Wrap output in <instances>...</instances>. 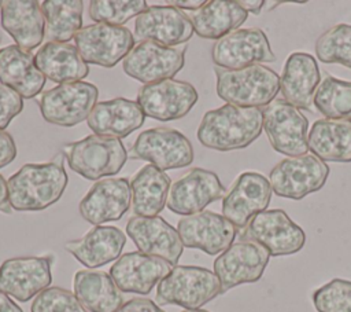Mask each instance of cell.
<instances>
[{"label":"cell","instance_id":"cell-1","mask_svg":"<svg viewBox=\"0 0 351 312\" xmlns=\"http://www.w3.org/2000/svg\"><path fill=\"white\" fill-rule=\"evenodd\" d=\"M64 154L58 153L44 164H25L8 180V199L12 210L38 212L58 202L66 187Z\"/></svg>","mask_w":351,"mask_h":312},{"label":"cell","instance_id":"cell-2","mask_svg":"<svg viewBox=\"0 0 351 312\" xmlns=\"http://www.w3.org/2000/svg\"><path fill=\"white\" fill-rule=\"evenodd\" d=\"M263 129L262 109L223 104L204 113L199 128L200 144L217 151L241 150L254 143Z\"/></svg>","mask_w":351,"mask_h":312},{"label":"cell","instance_id":"cell-3","mask_svg":"<svg viewBox=\"0 0 351 312\" xmlns=\"http://www.w3.org/2000/svg\"><path fill=\"white\" fill-rule=\"evenodd\" d=\"M217 95L229 104L244 109H261L270 104L280 92V76L265 65L240 70L214 66Z\"/></svg>","mask_w":351,"mask_h":312},{"label":"cell","instance_id":"cell-4","mask_svg":"<svg viewBox=\"0 0 351 312\" xmlns=\"http://www.w3.org/2000/svg\"><path fill=\"white\" fill-rule=\"evenodd\" d=\"M219 294L221 283L213 271L197 265H176L158 283L155 300L159 305L200 309Z\"/></svg>","mask_w":351,"mask_h":312},{"label":"cell","instance_id":"cell-5","mask_svg":"<svg viewBox=\"0 0 351 312\" xmlns=\"http://www.w3.org/2000/svg\"><path fill=\"white\" fill-rule=\"evenodd\" d=\"M63 154L71 170L88 180L117 175L128 161L121 139L96 133L64 144Z\"/></svg>","mask_w":351,"mask_h":312},{"label":"cell","instance_id":"cell-6","mask_svg":"<svg viewBox=\"0 0 351 312\" xmlns=\"http://www.w3.org/2000/svg\"><path fill=\"white\" fill-rule=\"evenodd\" d=\"M240 241L262 245L270 256H291L300 252L306 243V234L285 210L270 209L258 213L239 232Z\"/></svg>","mask_w":351,"mask_h":312},{"label":"cell","instance_id":"cell-7","mask_svg":"<svg viewBox=\"0 0 351 312\" xmlns=\"http://www.w3.org/2000/svg\"><path fill=\"white\" fill-rule=\"evenodd\" d=\"M97 98L99 89L92 82H64L43 92L38 106L47 122L71 128L88 120Z\"/></svg>","mask_w":351,"mask_h":312},{"label":"cell","instance_id":"cell-8","mask_svg":"<svg viewBox=\"0 0 351 312\" xmlns=\"http://www.w3.org/2000/svg\"><path fill=\"white\" fill-rule=\"evenodd\" d=\"M329 172L328 164L313 154L287 157L271 168L269 181L277 197L299 201L319 191L325 186Z\"/></svg>","mask_w":351,"mask_h":312},{"label":"cell","instance_id":"cell-9","mask_svg":"<svg viewBox=\"0 0 351 312\" xmlns=\"http://www.w3.org/2000/svg\"><path fill=\"white\" fill-rule=\"evenodd\" d=\"M262 111L263 131L274 151L287 157L307 154L308 121L299 109L284 99H274Z\"/></svg>","mask_w":351,"mask_h":312},{"label":"cell","instance_id":"cell-10","mask_svg":"<svg viewBox=\"0 0 351 312\" xmlns=\"http://www.w3.org/2000/svg\"><path fill=\"white\" fill-rule=\"evenodd\" d=\"M130 151L133 158L148 161L160 170L185 168L193 161L189 139L180 131L166 126L143 131Z\"/></svg>","mask_w":351,"mask_h":312},{"label":"cell","instance_id":"cell-11","mask_svg":"<svg viewBox=\"0 0 351 312\" xmlns=\"http://www.w3.org/2000/svg\"><path fill=\"white\" fill-rule=\"evenodd\" d=\"M211 59L217 67L240 70L276 60L266 33L259 27L237 29L215 41Z\"/></svg>","mask_w":351,"mask_h":312},{"label":"cell","instance_id":"cell-12","mask_svg":"<svg viewBox=\"0 0 351 312\" xmlns=\"http://www.w3.org/2000/svg\"><path fill=\"white\" fill-rule=\"evenodd\" d=\"M75 47L86 63L112 67L134 47V37L125 26L92 23L78 30Z\"/></svg>","mask_w":351,"mask_h":312},{"label":"cell","instance_id":"cell-13","mask_svg":"<svg viewBox=\"0 0 351 312\" xmlns=\"http://www.w3.org/2000/svg\"><path fill=\"white\" fill-rule=\"evenodd\" d=\"M270 253L259 243L239 241L214 260V274L221 283V294L230 289L258 282L269 264Z\"/></svg>","mask_w":351,"mask_h":312},{"label":"cell","instance_id":"cell-14","mask_svg":"<svg viewBox=\"0 0 351 312\" xmlns=\"http://www.w3.org/2000/svg\"><path fill=\"white\" fill-rule=\"evenodd\" d=\"M52 256H25L7 258L0 265V291L26 302L49 287Z\"/></svg>","mask_w":351,"mask_h":312},{"label":"cell","instance_id":"cell-15","mask_svg":"<svg viewBox=\"0 0 351 312\" xmlns=\"http://www.w3.org/2000/svg\"><path fill=\"white\" fill-rule=\"evenodd\" d=\"M197 99V91L192 84L170 78L140 87L136 102L144 115L158 121H171L185 117Z\"/></svg>","mask_w":351,"mask_h":312},{"label":"cell","instance_id":"cell-16","mask_svg":"<svg viewBox=\"0 0 351 312\" xmlns=\"http://www.w3.org/2000/svg\"><path fill=\"white\" fill-rule=\"evenodd\" d=\"M185 65V48L143 41L133 47L122 62L123 71L144 84L173 78Z\"/></svg>","mask_w":351,"mask_h":312},{"label":"cell","instance_id":"cell-17","mask_svg":"<svg viewBox=\"0 0 351 312\" xmlns=\"http://www.w3.org/2000/svg\"><path fill=\"white\" fill-rule=\"evenodd\" d=\"M225 194L226 190L214 172L192 168L171 184L166 206L176 214L191 216L203 212Z\"/></svg>","mask_w":351,"mask_h":312},{"label":"cell","instance_id":"cell-18","mask_svg":"<svg viewBox=\"0 0 351 312\" xmlns=\"http://www.w3.org/2000/svg\"><path fill=\"white\" fill-rule=\"evenodd\" d=\"M270 181L258 172H243L222 198V216L243 230L254 216L265 212L271 199Z\"/></svg>","mask_w":351,"mask_h":312},{"label":"cell","instance_id":"cell-19","mask_svg":"<svg viewBox=\"0 0 351 312\" xmlns=\"http://www.w3.org/2000/svg\"><path fill=\"white\" fill-rule=\"evenodd\" d=\"M177 231L185 247L217 256L233 245L237 228L222 214L203 210L178 220Z\"/></svg>","mask_w":351,"mask_h":312},{"label":"cell","instance_id":"cell-20","mask_svg":"<svg viewBox=\"0 0 351 312\" xmlns=\"http://www.w3.org/2000/svg\"><path fill=\"white\" fill-rule=\"evenodd\" d=\"M193 34L189 16L173 5H151L134 21V40L154 41L166 47L186 43Z\"/></svg>","mask_w":351,"mask_h":312},{"label":"cell","instance_id":"cell-21","mask_svg":"<svg viewBox=\"0 0 351 312\" xmlns=\"http://www.w3.org/2000/svg\"><path fill=\"white\" fill-rule=\"evenodd\" d=\"M130 205V181L126 177H110L92 184L80 201L78 210L88 223L101 225L103 223L122 219Z\"/></svg>","mask_w":351,"mask_h":312},{"label":"cell","instance_id":"cell-22","mask_svg":"<svg viewBox=\"0 0 351 312\" xmlns=\"http://www.w3.org/2000/svg\"><path fill=\"white\" fill-rule=\"evenodd\" d=\"M126 235L138 252L163 258L173 267L177 265L184 252L178 231L160 216L130 217L126 224Z\"/></svg>","mask_w":351,"mask_h":312},{"label":"cell","instance_id":"cell-23","mask_svg":"<svg viewBox=\"0 0 351 312\" xmlns=\"http://www.w3.org/2000/svg\"><path fill=\"white\" fill-rule=\"evenodd\" d=\"M173 265L163 258L141 252L122 254L110 268V276L122 293L148 294L170 271Z\"/></svg>","mask_w":351,"mask_h":312},{"label":"cell","instance_id":"cell-24","mask_svg":"<svg viewBox=\"0 0 351 312\" xmlns=\"http://www.w3.org/2000/svg\"><path fill=\"white\" fill-rule=\"evenodd\" d=\"M321 82L317 59L302 51L292 52L282 67L280 91L284 100L300 110H311L314 93Z\"/></svg>","mask_w":351,"mask_h":312},{"label":"cell","instance_id":"cell-25","mask_svg":"<svg viewBox=\"0 0 351 312\" xmlns=\"http://www.w3.org/2000/svg\"><path fill=\"white\" fill-rule=\"evenodd\" d=\"M0 22L16 45L23 49L30 51L38 47L44 38V14L41 4L36 0L1 1Z\"/></svg>","mask_w":351,"mask_h":312},{"label":"cell","instance_id":"cell-26","mask_svg":"<svg viewBox=\"0 0 351 312\" xmlns=\"http://www.w3.org/2000/svg\"><path fill=\"white\" fill-rule=\"evenodd\" d=\"M126 235L114 225H95L82 238L64 243L67 253L88 268L106 265L121 257Z\"/></svg>","mask_w":351,"mask_h":312},{"label":"cell","instance_id":"cell-27","mask_svg":"<svg viewBox=\"0 0 351 312\" xmlns=\"http://www.w3.org/2000/svg\"><path fill=\"white\" fill-rule=\"evenodd\" d=\"M0 82L22 98L32 99L43 91L45 77L32 51L11 44L0 49Z\"/></svg>","mask_w":351,"mask_h":312},{"label":"cell","instance_id":"cell-28","mask_svg":"<svg viewBox=\"0 0 351 312\" xmlns=\"http://www.w3.org/2000/svg\"><path fill=\"white\" fill-rule=\"evenodd\" d=\"M144 113L136 100L115 98L96 103L86 124L96 135L126 137L144 124Z\"/></svg>","mask_w":351,"mask_h":312},{"label":"cell","instance_id":"cell-29","mask_svg":"<svg viewBox=\"0 0 351 312\" xmlns=\"http://www.w3.org/2000/svg\"><path fill=\"white\" fill-rule=\"evenodd\" d=\"M188 16L199 37L219 40L237 30L247 21L248 12L236 0H211Z\"/></svg>","mask_w":351,"mask_h":312},{"label":"cell","instance_id":"cell-30","mask_svg":"<svg viewBox=\"0 0 351 312\" xmlns=\"http://www.w3.org/2000/svg\"><path fill=\"white\" fill-rule=\"evenodd\" d=\"M36 65L45 78L58 84L82 81L89 74L88 63L69 43H45L36 54Z\"/></svg>","mask_w":351,"mask_h":312},{"label":"cell","instance_id":"cell-31","mask_svg":"<svg viewBox=\"0 0 351 312\" xmlns=\"http://www.w3.org/2000/svg\"><path fill=\"white\" fill-rule=\"evenodd\" d=\"M170 183L169 175L156 166H141L130 180L133 213L143 217L158 216L167 202Z\"/></svg>","mask_w":351,"mask_h":312},{"label":"cell","instance_id":"cell-32","mask_svg":"<svg viewBox=\"0 0 351 312\" xmlns=\"http://www.w3.org/2000/svg\"><path fill=\"white\" fill-rule=\"evenodd\" d=\"M73 293L89 312H117L125 304L123 293L103 271H77Z\"/></svg>","mask_w":351,"mask_h":312},{"label":"cell","instance_id":"cell-33","mask_svg":"<svg viewBox=\"0 0 351 312\" xmlns=\"http://www.w3.org/2000/svg\"><path fill=\"white\" fill-rule=\"evenodd\" d=\"M307 142L311 154L324 162H351V121L317 120Z\"/></svg>","mask_w":351,"mask_h":312},{"label":"cell","instance_id":"cell-34","mask_svg":"<svg viewBox=\"0 0 351 312\" xmlns=\"http://www.w3.org/2000/svg\"><path fill=\"white\" fill-rule=\"evenodd\" d=\"M45 29L44 38L55 43H67L82 26V0H44L41 3Z\"/></svg>","mask_w":351,"mask_h":312},{"label":"cell","instance_id":"cell-35","mask_svg":"<svg viewBox=\"0 0 351 312\" xmlns=\"http://www.w3.org/2000/svg\"><path fill=\"white\" fill-rule=\"evenodd\" d=\"M313 102L315 109L328 120L351 121V81L325 76Z\"/></svg>","mask_w":351,"mask_h":312},{"label":"cell","instance_id":"cell-36","mask_svg":"<svg viewBox=\"0 0 351 312\" xmlns=\"http://www.w3.org/2000/svg\"><path fill=\"white\" fill-rule=\"evenodd\" d=\"M315 55L319 62L351 69V25L337 23L324 32L315 41Z\"/></svg>","mask_w":351,"mask_h":312},{"label":"cell","instance_id":"cell-37","mask_svg":"<svg viewBox=\"0 0 351 312\" xmlns=\"http://www.w3.org/2000/svg\"><path fill=\"white\" fill-rule=\"evenodd\" d=\"M147 8L144 0H92L88 12L96 23L121 26L132 18H137Z\"/></svg>","mask_w":351,"mask_h":312},{"label":"cell","instance_id":"cell-38","mask_svg":"<svg viewBox=\"0 0 351 312\" xmlns=\"http://www.w3.org/2000/svg\"><path fill=\"white\" fill-rule=\"evenodd\" d=\"M317 312H351V280L335 278L313 293Z\"/></svg>","mask_w":351,"mask_h":312},{"label":"cell","instance_id":"cell-39","mask_svg":"<svg viewBox=\"0 0 351 312\" xmlns=\"http://www.w3.org/2000/svg\"><path fill=\"white\" fill-rule=\"evenodd\" d=\"M30 312H89L70 290L52 286L41 291L32 302Z\"/></svg>","mask_w":351,"mask_h":312},{"label":"cell","instance_id":"cell-40","mask_svg":"<svg viewBox=\"0 0 351 312\" xmlns=\"http://www.w3.org/2000/svg\"><path fill=\"white\" fill-rule=\"evenodd\" d=\"M23 109V99L11 88L0 84V129H5Z\"/></svg>","mask_w":351,"mask_h":312},{"label":"cell","instance_id":"cell-41","mask_svg":"<svg viewBox=\"0 0 351 312\" xmlns=\"http://www.w3.org/2000/svg\"><path fill=\"white\" fill-rule=\"evenodd\" d=\"M18 150L12 136L7 132L0 129V169L11 164L16 158Z\"/></svg>","mask_w":351,"mask_h":312},{"label":"cell","instance_id":"cell-42","mask_svg":"<svg viewBox=\"0 0 351 312\" xmlns=\"http://www.w3.org/2000/svg\"><path fill=\"white\" fill-rule=\"evenodd\" d=\"M117 312H165V311L152 300L137 297L126 301Z\"/></svg>","mask_w":351,"mask_h":312},{"label":"cell","instance_id":"cell-43","mask_svg":"<svg viewBox=\"0 0 351 312\" xmlns=\"http://www.w3.org/2000/svg\"><path fill=\"white\" fill-rule=\"evenodd\" d=\"M0 212L10 214L12 212V208L10 205L8 199V187L5 179L0 175Z\"/></svg>","mask_w":351,"mask_h":312},{"label":"cell","instance_id":"cell-44","mask_svg":"<svg viewBox=\"0 0 351 312\" xmlns=\"http://www.w3.org/2000/svg\"><path fill=\"white\" fill-rule=\"evenodd\" d=\"M206 4L204 0H171L169 1V5H173L178 10H191V11H195V10H199L200 7H203Z\"/></svg>","mask_w":351,"mask_h":312},{"label":"cell","instance_id":"cell-45","mask_svg":"<svg viewBox=\"0 0 351 312\" xmlns=\"http://www.w3.org/2000/svg\"><path fill=\"white\" fill-rule=\"evenodd\" d=\"M237 1L247 12H251L254 15H259L263 7L266 5V1L263 0H237Z\"/></svg>","mask_w":351,"mask_h":312},{"label":"cell","instance_id":"cell-46","mask_svg":"<svg viewBox=\"0 0 351 312\" xmlns=\"http://www.w3.org/2000/svg\"><path fill=\"white\" fill-rule=\"evenodd\" d=\"M0 312H23V311L15 301L10 298V296L0 291Z\"/></svg>","mask_w":351,"mask_h":312},{"label":"cell","instance_id":"cell-47","mask_svg":"<svg viewBox=\"0 0 351 312\" xmlns=\"http://www.w3.org/2000/svg\"><path fill=\"white\" fill-rule=\"evenodd\" d=\"M181 312H208V311H206V309H185Z\"/></svg>","mask_w":351,"mask_h":312},{"label":"cell","instance_id":"cell-48","mask_svg":"<svg viewBox=\"0 0 351 312\" xmlns=\"http://www.w3.org/2000/svg\"><path fill=\"white\" fill-rule=\"evenodd\" d=\"M0 41H1V34H0Z\"/></svg>","mask_w":351,"mask_h":312},{"label":"cell","instance_id":"cell-49","mask_svg":"<svg viewBox=\"0 0 351 312\" xmlns=\"http://www.w3.org/2000/svg\"><path fill=\"white\" fill-rule=\"evenodd\" d=\"M0 5H1V1H0Z\"/></svg>","mask_w":351,"mask_h":312}]
</instances>
